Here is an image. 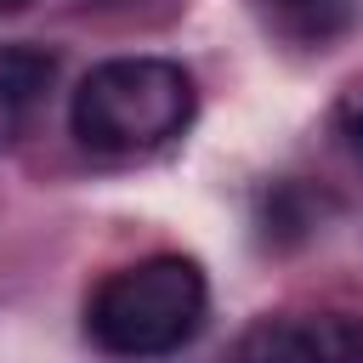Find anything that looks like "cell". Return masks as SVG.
I'll return each mask as SVG.
<instances>
[{"label":"cell","mask_w":363,"mask_h":363,"mask_svg":"<svg viewBox=\"0 0 363 363\" xmlns=\"http://www.w3.org/2000/svg\"><path fill=\"white\" fill-rule=\"evenodd\" d=\"M199 113L193 74L170 57H108L96 62L68 102V125L91 153L136 159L176 142Z\"/></svg>","instance_id":"6da1fadb"},{"label":"cell","mask_w":363,"mask_h":363,"mask_svg":"<svg viewBox=\"0 0 363 363\" xmlns=\"http://www.w3.org/2000/svg\"><path fill=\"white\" fill-rule=\"evenodd\" d=\"M210 312L204 267L187 255H147L108 272L85 301V335L108 357H170Z\"/></svg>","instance_id":"7a4b0ae2"},{"label":"cell","mask_w":363,"mask_h":363,"mask_svg":"<svg viewBox=\"0 0 363 363\" xmlns=\"http://www.w3.org/2000/svg\"><path fill=\"white\" fill-rule=\"evenodd\" d=\"M227 363H363L357 312H267L255 318Z\"/></svg>","instance_id":"3957f363"},{"label":"cell","mask_w":363,"mask_h":363,"mask_svg":"<svg viewBox=\"0 0 363 363\" xmlns=\"http://www.w3.org/2000/svg\"><path fill=\"white\" fill-rule=\"evenodd\" d=\"M255 11L289 45H329L357 23V0H255Z\"/></svg>","instance_id":"277c9868"},{"label":"cell","mask_w":363,"mask_h":363,"mask_svg":"<svg viewBox=\"0 0 363 363\" xmlns=\"http://www.w3.org/2000/svg\"><path fill=\"white\" fill-rule=\"evenodd\" d=\"M57 79V51L51 45H34V40H6L0 45V96L28 113Z\"/></svg>","instance_id":"5b68a950"},{"label":"cell","mask_w":363,"mask_h":363,"mask_svg":"<svg viewBox=\"0 0 363 363\" xmlns=\"http://www.w3.org/2000/svg\"><path fill=\"white\" fill-rule=\"evenodd\" d=\"M306 227H312L306 193H301L295 182L267 187V199H261V233H267V238H278V244H295V238H306Z\"/></svg>","instance_id":"8992f818"},{"label":"cell","mask_w":363,"mask_h":363,"mask_svg":"<svg viewBox=\"0 0 363 363\" xmlns=\"http://www.w3.org/2000/svg\"><path fill=\"white\" fill-rule=\"evenodd\" d=\"M335 125H340V136H346L352 159L363 164V85H352V91L340 96V108H335Z\"/></svg>","instance_id":"52a82bcc"},{"label":"cell","mask_w":363,"mask_h":363,"mask_svg":"<svg viewBox=\"0 0 363 363\" xmlns=\"http://www.w3.org/2000/svg\"><path fill=\"white\" fill-rule=\"evenodd\" d=\"M17 119H23V113H17V108H11L6 96H0V147H6L11 136H17Z\"/></svg>","instance_id":"ba28073f"},{"label":"cell","mask_w":363,"mask_h":363,"mask_svg":"<svg viewBox=\"0 0 363 363\" xmlns=\"http://www.w3.org/2000/svg\"><path fill=\"white\" fill-rule=\"evenodd\" d=\"M23 6H34V0H0V17H11V11H23Z\"/></svg>","instance_id":"9c48e42d"}]
</instances>
